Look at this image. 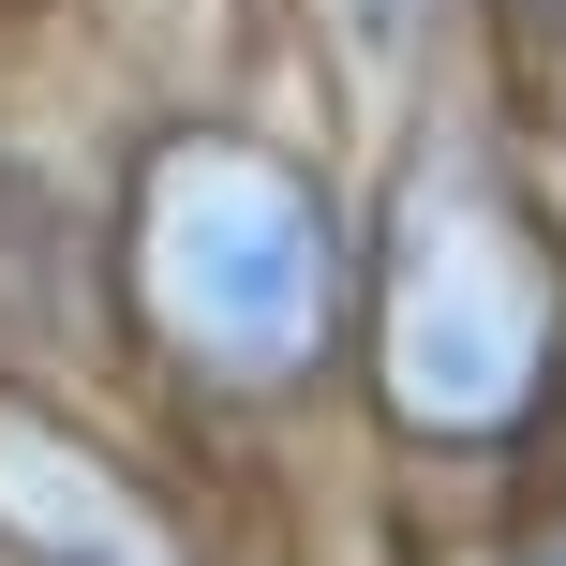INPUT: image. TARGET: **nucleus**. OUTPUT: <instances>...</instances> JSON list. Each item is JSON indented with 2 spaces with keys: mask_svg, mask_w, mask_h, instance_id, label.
<instances>
[{
  "mask_svg": "<svg viewBox=\"0 0 566 566\" xmlns=\"http://www.w3.org/2000/svg\"><path fill=\"white\" fill-rule=\"evenodd\" d=\"M566 373V254L492 149H432L373 239V388L418 448H507Z\"/></svg>",
  "mask_w": 566,
  "mask_h": 566,
  "instance_id": "f257e3e1",
  "label": "nucleus"
},
{
  "mask_svg": "<svg viewBox=\"0 0 566 566\" xmlns=\"http://www.w3.org/2000/svg\"><path fill=\"white\" fill-rule=\"evenodd\" d=\"M507 15H522V30H537V45H566V0H507Z\"/></svg>",
  "mask_w": 566,
  "mask_h": 566,
  "instance_id": "39448f33",
  "label": "nucleus"
},
{
  "mask_svg": "<svg viewBox=\"0 0 566 566\" xmlns=\"http://www.w3.org/2000/svg\"><path fill=\"white\" fill-rule=\"evenodd\" d=\"M343 30H358V45H402V30H418V0H328Z\"/></svg>",
  "mask_w": 566,
  "mask_h": 566,
  "instance_id": "20e7f679",
  "label": "nucleus"
},
{
  "mask_svg": "<svg viewBox=\"0 0 566 566\" xmlns=\"http://www.w3.org/2000/svg\"><path fill=\"white\" fill-rule=\"evenodd\" d=\"M135 313L195 388L283 402L343 343V224L298 149L239 119H179L135 165Z\"/></svg>",
  "mask_w": 566,
  "mask_h": 566,
  "instance_id": "f03ea898",
  "label": "nucleus"
},
{
  "mask_svg": "<svg viewBox=\"0 0 566 566\" xmlns=\"http://www.w3.org/2000/svg\"><path fill=\"white\" fill-rule=\"evenodd\" d=\"M0 552L15 566H179V522L135 492V462H105L60 402L0 388Z\"/></svg>",
  "mask_w": 566,
  "mask_h": 566,
  "instance_id": "7ed1b4c3",
  "label": "nucleus"
}]
</instances>
